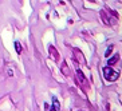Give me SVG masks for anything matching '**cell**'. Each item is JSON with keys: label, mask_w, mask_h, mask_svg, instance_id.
Returning <instances> with one entry per match:
<instances>
[{"label": "cell", "mask_w": 122, "mask_h": 111, "mask_svg": "<svg viewBox=\"0 0 122 111\" xmlns=\"http://www.w3.org/2000/svg\"><path fill=\"white\" fill-rule=\"evenodd\" d=\"M118 59H119V56H118V55H114V56L111 58V59H109V60H107L109 67H110V66H113V64H115V62H118Z\"/></svg>", "instance_id": "obj_6"}, {"label": "cell", "mask_w": 122, "mask_h": 111, "mask_svg": "<svg viewBox=\"0 0 122 111\" xmlns=\"http://www.w3.org/2000/svg\"><path fill=\"white\" fill-rule=\"evenodd\" d=\"M103 76L107 82H115L119 78V72L114 71L111 67H105L103 68Z\"/></svg>", "instance_id": "obj_3"}, {"label": "cell", "mask_w": 122, "mask_h": 111, "mask_svg": "<svg viewBox=\"0 0 122 111\" xmlns=\"http://www.w3.org/2000/svg\"><path fill=\"white\" fill-rule=\"evenodd\" d=\"M48 51H50V56L52 58V59H54L55 62H58V60H59V54H58V51H56V48H55V47L50 46Z\"/></svg>", "instance_id": "obj_4"}, {"label": "cell", "mask_w": 122, "mask_h": 111, "mask_svg": "<svg viewBox=\"0 0 122 111\" xmlns=\"http://www.w3.org/2000/svg\"><path fill=\"white\" fill-rule=\"evenodd\" d=\"M75 80L76 83L79 84V87L86 92V91H89L90 86H89V80L86 79V76H85V74H83L81 70H76V74H75Z\"/></svg>", "instance_id": "obj_2"}, {"label": "cell", "mask_w": 122, "mask_h": 111, "mask_svg": "<svg viewBox=\"0 0 122 111\" xmlns=\"http://www.w3.org/2000/svg\"><path fill=\"white\" fill-rule=\"evenodd\" d=\"M15 48H16V52H18V54H22V46H20V43H19V42H16V43H15Z\"/></svg>", "instance_id": "obj_8"}, {"label": "cell", "mask_w": 122, "mask_h": 111, "mask_svg": "<svg viewBox=\"0 0 122 111\" xmlns=\"http://www.w3.org/2000/svg\"><path fill=\"white\" fill-rule=\"evenodd\" d=\"M111 50H113V46H110V47L107 48V51H106V56H109V55L111 54Z\"/></svg>", "instance_id": "obj_9"}, {"label": "cell", "mask_w": 122, "mask_h": 111, "mask_svg": "<svg viewBox=\"0 0 122 111\" xmlns=\"http://www.w3.org/2000/svg\"><path fill=\"white\" fill-rule=\"evenodd\" d=\"M61 70H62V72H63V75H70V68H68V66H67V63H63V64L61 66Z\"/></svg>", "instance_id": "obj_5"}, {"label": "cell", "mask_w": 122, "mask_h": 111, "mask_svg": "<svg viewBox=\"0 0 122 111\" xmlns=\"http://www.w3.org/2000/svg\"><path fill=\"white\" fill-rule=\"evenodd\" d=\"M59 108H61L59 107V102L54 98L52 99V111H59Z\"/></svg>", "instance_id": "obj_7"}, {"label": "cell", "mask_w": 122, "mask_h": 111, "mask_svg": "<svg viewBox=\"0 0 122 111\" xmlns=\"http://www.w3.org/2000/svg\"><path fill=\"white\" fill-rule=\"evenodd\" d=\"M101 18H102V20H103L105 24L107 25H113L117 23V20H118V15H117V12H114L113 10H110V8H103L102 11H101Z\"/></svg>", "instance_id": "obj_1"}]
</instances>
